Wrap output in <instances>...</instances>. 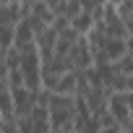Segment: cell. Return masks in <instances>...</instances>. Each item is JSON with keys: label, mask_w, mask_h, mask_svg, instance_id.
Wrapping results in <instances>:
<instances>
[{"label": "cell", "mask_w": 133, "mask_h": 133, "mask_svg": "<svg viewBox=\"0 0 133 133\" xmlns=\"http://www.w3.org/2000/svg\"><path fill=\"white\" fill-rule=\"evenodd\" d=\"M47 117H50L52 133L76 130V97L50 94V102H47Z\"/></svg>", "instance_id": "obj_1"}, {"label": "cell", "mask_w": 133, "mask_h": 133, "mask_svg": "<svg viewBox=\"0 0 133 133\" xmlns=\"http://www.w3.org/2000/svg\"><path fill=\"white\" fill-rule=\"evenodd\" d=\"M18 52H21L18 71L24 76V86L31 89V91H39L42 89V55H39L37 44H31L26 50H18Z\"/></svg>", "instance_id": "obj_2"}, {"label": "cell", "mask_w": 133, "mask_h": 133, "mask_svg": "<svg viewBox=\"0 0 133 133\" xmlns=\"http://www.w3.org/2000/svg\"><path fill=\"white\" fill-rule=\"evenodd\" d=\"M107 112L117 123V128H130V104L125 94H110L107 97Z\"/></svg>", "instance_id": "obj_3"}, {"label": "cell", "mask_w": 133, "mask_h": 133, "mask_svg": "<svg viewBox=\"0 0 133 133\" xmlns=\"http://www.w3.org/2000/svg\"><path fill=\"white\" fill-rule=\"evenodd\" d=\"M37 91L26 89V86H13L11 89V102H13V117H21V115H29L37 104Z\"/></svg>", "instance_id": "obj_4"}, {"label": "cell", "mask_w": 133, "mask_h": 133, "mask_svg": "<svg viewBox=\"0 0 133 133\" xmlns=\"http://www.w3.org/2000/svg\"><path fill=\"white\" fill-rule=\"evenodd\" d=\"M68 65H71V71H86V68H91V50H89V44H86V39L84 37H78V42L71 47V52H68Z\"/></svg>", "instance_id": "obj_5"}, {"label": "cell", "mask_w": 133, "mask_h": 133, "mask_svg": "<svg viewBox=\"0 0 133 133\" xmlns=\"http://www.w3.org/2000/svg\"><path fill=\"white\" fill-rule=\"evenodd\" d=\"M76 86H78V71H65V73H60L57 81L52 84V94L76 97Z\"/></svg>", "instance_id": "obj_6"}, {"label": "cell", "mask_w": 133, "mask_h": 133, "mask_svg": "<svg viewBox=\"0 0 133 133\" xmlns=\"http://www.w3.org/2000/svg\"><path fill=\"white\" fill-rule=\"evenodd\" d=\"M31 44H34V31H31L29 21L21 18V21L13 26V47H16V50H26V47H31Z\"/></svg>", "instance_id": "obj_7"}, {"label": "cell", "mask_w": 133, "mask_h": 133, "mask_svg": "<svg viewBox=\"0 0 133 133\" xmlns=\"http://www.w3.org/2000/svg\"><path fill=\"white\" fill-rule=\"evenodd\" d=\"M21 18H24V13H21L18 0L8 3V5H0V26H16Z\"/></svg>", "instance_id": "obj_8"}, {"label": "cell", "mask_w": 133, "mask_h": 133, "mask_svg": "<svg viewBox=\"0 0 133 133\" xmlns=\"http://www.w3.org/2000/svg\"><path fill=\"white\" fill-rule=\"evenodd\" d=\"M0 120L8 123L13 120V102H11V86L0 81Z\"/></svg>", "instance_id": "obj_9"}, {"label": "cell", "mask_w": 133, "mask_h": 133, "mask_svg": "<svg viewBox=\"0 0 133 133\" xmlns=\"http://www.w3.org/2000/svg\"><path fill=\"white\" fill-rule=\"evenodd\" d=\"M104 55H107V60L110 63H115L117 57H123L125 55V37H107V42H104V50H102Z\"/></svg>", "instance_id": "obj_10"}, {"label": "cell", "mask_w": 133, "mask_h": 133, "mask_svg": "<svg viewBox=\"0 0 133 133\" xmlns=\"http://www.w3.org/2000/svg\"><path fill=\"white\" fill-rule=\"evenodd\" d=\"M91 26H94V18H91V13H89V11H81L78 16H73V18H71V29H76L81 37H84Z\"/></svg>", "instance_id": "obj_11"}, {"label": "cell", "mask_w": 133, "mask_h": 133, "mask_svg": "<svg viewBox=\"0 0 133 133\" xmlns=\"http://www.w3.org/2000/svg\"><path fill=\"white\" fill-rule=\"evenodd\" d=\"M112 68H115V73H125V76H133V55H123V57H117L115 63H112Z\"/></svg>", "instance_id": "obj_12"}, {"label": "cell", "mask_w": 133, "mask_h": 133, "mask_svg": "<svg viewBox=\"0 0 133 133\" xmlns=\"http://www.w3.org/2000/svg\"><path fill=\"white\" fill-rule=\"evenodd\" d=\"M13 47V26H0V50Z\"/></svg>", "instance_id": "obj_13"}, {"label": "cell", "mask_w": 133, "mask_h": 133, "mask_svg": "<svg viewBox=\"0 0 133 133\" xmlns=\"http://www.w3.org/2000/svg\"><path fill=\"white\" fill-rule=\"evenodd\" d=\"M42 3H44L52 13H63V8H65V0H42Z\"/></svg>", "instance_id": "obj_14"}, {"label": "cell", "mask_w": 133, "mask_h": 133, "mask_svg": "<svg viewBox=\"0 0 133 133\" xmlns=\"http://www.w3.org/2000/svg\"><path fill=\"white\" fill-rule=\"evenodd\" d=\"M8 76V60H5V50H0V81H5Z\"/></svg>", "instance_id": "obj_15"}, {"label": "cell", "mask_w": 133, "mask_h": 133, "mask_svg": "<svg viewBox=\"0 0 133 133\" xmlns=\"http://www.w3.org/2000/svg\"><path fill=\"white\" fill-rule=\"evenodd\" d=\"M8 3H16V0H0V5H8Z\"/></svg>", "instance_id": "obj_16"}, {"label": "cell", "mask_w": 133, "mask_h": 133, "mask_svg": "<svg viewBox=\"0 0 133 133\" xmlns=\"http://www.w3.org/2000/svg\"><path fill=\"white\" fill-rule=\"evenodd\" d=\"M73 133H86V130H73Z\"/></svg>", "instance_id": "obj_17"}, {"label": "cell", "mask_w": 133, "mask_h": 133, "mask_svg": "<svg viewBox=\"0 0 133 133\" xmlns=\"http://www.w3.org/2000/svg\"><path fill=\"white\" fill-rule=\"evenodd\" d=\"M63 133H73V130H63Z\"/></svg>", "instance_id": "obj_18"}]
</instances>
